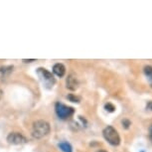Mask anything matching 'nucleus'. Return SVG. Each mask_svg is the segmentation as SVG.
<instances>
[{"label":"nucleus","instance_id":"nucleus-12","mask_svg":"<svg viewBox=\"0 0 152 152\" xmlns=\"http://www.w3.org/2000/svg\"><path fill=\"white\" fill-rule=\"evenodd\" d=\"M121 123H122V126H123V128H124V129H128V128L130 127V125H131L130 120H128V119H123Z\"/></svg>","mask_w":152,"mask_h":152},{"label":"nucleus","instance_id":"nucleus-2","mask_svg":"<svg viewBox=\"0 0 152 152\" xmlns=\"http://www.w3.org/2000/svg\"><path fill=\"white\" fill-rule=\"evenodd\" d=\"M102 135L110 145L117 146L120 144V136L113 126L107 125V127H104V129L102 130Z\"/></svg>","mask_w":152,"mask_h":152},{"label":"nucleus","instance_id":"nucleus-10","mask_svg":"<svg viewBox=\"0 0 152 152\" xmlns=\"http://www.w3.org/2000/svg\"><path fill=\"white\" fill-rule=\"evenodd\" d=\"M104 110L108 111V113H113L115 110V107L111 104V102H107V104H104Z\"/></svg>","mask_w":152,"mask_h":152},{"label":"nucleus","instance_id":"nucleus-15","mask_svg":"<svg viewBox=\"0 0 152 152\" xmlns=\"http://www.w3.org/2000/svg\"><path fill=\"white\" fill-rule=\"evenodd\" d=\"M147 107H149V108H150V110H152V102H149V104H148V105H147Z\"/></svg>","mask_w":152,"mask_h":152},{"label":"nucleus","instance_id":"nucleus-11","mask_svg":"<svg viewBox=\"0 0 152 152\" xmlns=\"http://www.w3.org/2000/svg\"><path fill=\"white\" fill-rule=\"evenodd\" d=\"M67 97H68V99H70L71 102H79L80 99H81L79 96H75V94H69Z\"/></svg>","mask_w":152,"mask_h":152},{"label":"nucleus","instance_id":"nucleus-3","mask_svg":"<svg viewBox=\"0 0 152 152\" xmlns=\"http://www.w3.org/2000/svg\"><path fill=\"white\" fill-rule=\"evenodd\" d=\"M55 110H56L57 115L59 116V118L64 119V120L70 118L75 113V110L73 107H68V105L61 104V102H57L55 104Z\"/></svg>","mask_w":152,"mask_h":152},{"label":"nucleus","instance_id":"nucleus-6","mask_svg":"<svg viewBox=\"0 0 152 152\" xmlns=\"http://www.w3.org/2000/svg\"><path fill=\"white\" fill-rule=\"evenodd\" d=\"M66 85H67V88L71 91H76L79 87V81L77 79L76 75L74 74H70L67 78V82H66Z\"/></svg>","mask_w":152,"mask_h":152},{"label":"nucleus","instance_id":"nucleus-1","mask_svg":"<svg viewBox=\"0 0 152 152\" xmlns=\"http://www.w3.org/2000/svg\"><path fill=\"white\" fill-rule=\"evenodd\" d=\"M50 124L45 120H37L32 126V136L36 139H41L50 133Z\"/></svg>","mask_w":152,"mask_h":152},{"label":"nucleus","instance_id":"nucleus-9","mask_svg":"<svg viewBox=\"0 0 152 152\" xmlns=\"http://www.w3.org/2000/svg\"><path fill=\"white\" fill-rule=\"evenodd\" d=\"M59 148L61 149L63 152H73V147L69 142L62 141L59 143Z\"/></svg>","mask_w":152,"mask_h":152},{"label":"nucleus","instance_id":"nucleus-13","mask_svg":"<svg viewBox=\"0 0 152 152\" xmlns=\"http://www.w3.org/2000/svg\"><path fill=\"white\" fill-rule=\"evenodd\" d=\"M148 136H149V139L150 141L152 142V124L149 126V133H148Z\"/></svg>","mask_w":152,"mask_h":152},{"label":"nucleus","instance_id":"nucleus-7","mask_svg":"<svg viewBox=\"0 0 152 152\" xmlns=\"http://www.w3.org/2000/svg\"><path fill=\"white\" fill-rule=\"evenodd\" d=\"M53 72H54V74H55L57 77L62 78V77H64L65 74H66V67L63 64H60V63H58V64L54 65Z\"/></svg>","mask_w":152,"mask_h":152},{"label":"nucleus","instance_id":"nucleus-5","mask_svg":"<svg viewBox=\"0 0 152 152\" xmlns=\"http://www.w3.org/2000/svg\"><path fill=\"white\" fill-rule=\"evenodd\" d=\"M7 141L10 144L13 145H20V144H25L27 143V138L23 134L19 132H11L9 135L7 136Z\"/></svg>","mask_w":152,"mask_h":152},{"label":"nucleus","instance_id":"nucleus-14","mask_svg":"<svg viewBox=\"0 0 152 152\" xmlns=\"http://www.w3.org/2000/svg\"><path fill=\"white\" fill-rule=\"evenodd\" d=\"M35 60L32 59V60H23V62H25V63H31V62H34Z\"/></svg>","mask_w":152,"mask_h":152},{"label":"nucleus","instance_id":"nucleus-17","mask_svg":"<svg viewBox=\"0 0 152 152\" xmlns=\"http://www.w3.org/2000/svg\"><path fill=\"white\" fill-rule=\"evenodd\" d=\"M1 96H2V91L0 90V99H1Z\"/></svg>","mask_w":152,"mask_h":152},{"label":"nucleus","instance_id":"nucleus-8","mask_svg":"<svg viewBox=\"0 0 152 152\" xmlns=\"http://www.w3.org/2000/svg\"><path fill=\"white\" fill-rule=\"evenodd\" d=\"M143 73H144L146 79H147L149 86L152 88V66L150 65L145 66V67L143 68Z\"/></svg>","mask_w":152,"mask_h":152},{"label":"nucleus","instance_id":"nucleus-16","mask_svg":"<svg viewBox=\"0 0 152 152\" xmlns=\"http://www.w3.org/2000/svg\"><path fill=\"white\" fill-rule=\"evenodd\" d=\"M96 152H107V151H105V150H102V149H99V150H97Z\"/></svg>","mask_w":152,"mask_h":152},{"label":"nucleus","instance_id":"nucleus-4","mask_svg":"<svg viewBox=\"0 0 152 152\" xmlns=\"http://www.w3.org/2000/svg\"><path fill=\"white\" fill-rule=\"evenodd\" d=\"M37 74H38L39 78L42 80V82L44 83L45 86H47V87L50 88L55 85L56 80L54 78V76L52 75V73H50V72L47 71L46 69H43V68L38 69Z\"/></svg>","mask_w":152,"mask_h":152},{"label":"nucleus","instance_id":"nucleus-18","mask_svg":"<svg viewBox=\"0 0 152 152\" xmlns=\"http://www.w3.org/2000/svg\"><path fill=\"white\" fill-rule=\"evenodd\" d=\"M140 152H145L144 150H141V151H140Z\"/></svg>","mask_w":152,"mask_h":152}]
</instances>
